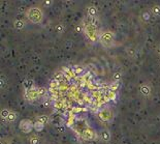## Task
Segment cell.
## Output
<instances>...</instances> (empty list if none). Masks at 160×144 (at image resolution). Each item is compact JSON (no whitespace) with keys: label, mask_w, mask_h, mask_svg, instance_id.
I'll return each instance as SVG.
<instances>
[{"label":"cell","mask_w":160,"mask_h":144,"mask_svg":"<svg viewBox=\"0 0 160 144\" xmlns=\"http://www.w3.org/2000/svg\"><path fill=\"white\" fill-rule=\"evenodd\" d=\"M25 16L28 19L29 22H31L32 24H41L43 21V18H45V14L39 6L29 7L25 12Z\"/></svg>","instance_id":"cell-1"},{"label":"cell","mask_w":160,"mask_h":144,"mask_svg":"<svg viewBox=\"0 0 160 144\" xmlns=\"http://www.w3.org/2000/svg\"><path fill=\"white\" fill-rule=\"evenodd\" d=\"M98 41L104 48H111L115 45L116 35L111 30H102L98 34Z\"/></svg>","instance_id":"cell-2"},{"label":"cell","mask_w":160,"mask_h":144,"mask_svg":"<svg viewBox=\"0 0 160 144\" xmlns=\"http://www.w3.org/2000/svg\"><path fill=\"white\" fill-rule=\"evenodd\" d=\"M83 31L86 34V36L92 41V43H95L96 41H98V34L97 33V29L94 28L91 24H89L88 21H84L83 22Z\"/></svg>","instance_id":"cell-3"},{"label":"cell","mask_w":160,"mask_h":144,"mask_svg":"<svg viewBox=\"0 0 160 144\" xmlns=\"http://www.w3.org/2000/svg\"><path fill=\"white\" fill-rule=\"evenodd\" d=\"M98 117L101 121L109 122L115 117V112L111 107H104L98 111Z\"/></svg>","instance_id":"cell-4"},{"label":"cell","mask_w":160,"mask_h":144,"mask_svg":"<svg viewBox=\"0 0 160 144\" xmlns=\"http://www.w3.org/2000/svg\"><path fill=\"white\" fill-rule=\"evenodd\" d=\"M33 126H34V122H32L30 119H22L19 124V129L25 134H30L34 130Z\"/></svg>","instance_id":"cell-5"},{"label":"cell","mask_w":160,"mask_h":144,"mask_svg":"<svg viewBox=\"0 0 160 144\" xmlns=\"http://www.w3.org/2000/svg\"><path fill=\"white\" fill-rule=\"evenodd\" d=\"M25 99L29 102H35L39 97L38 95V87L32 86L30 89L25 91Z\"/></svg>","instance_id":"cell-6"},{"label":"cell","mask_w":160,"mask_h":144,"mask_svg":"<svg viewBox=\"0 0 160 144\" xmlns=\"http://www.w3.org/2000/svg\"><path fill=\"white\" fill-rule=\"evenodd\" d=\"M99 139L102 142H109L111 139V135L107 129H102L99 132Z\"/></svg>","instance_id":"cell-7"},{"label":"cell","mask_w":160,"mask_h":144,"mask_svg":"<svg viewBox=\"0 0 160 144\" xmlns=\"http://www.w3.org/2000/svg\"><path fill=\"white\" fill-rule=\"evenodd\" d=\"M82 138L85 139V140H93L95 139V133L93 132L92 130L90 129H85L84 131H82V134H81Z\"/></svg>","instance_id":"cell-8"},{"label":"cell","mask_w":160,"mask_h":144,"mask_svg":"<svg viewBox=\"0 0 160 144\" xmlns=\"http://www.w3.org/2000/svg\"><path fill=\"white\" fill-rule=\"evenodd\" d=\"M140 93H142L144 97H148L151 95V92H152V88H151V86L148 84V83H143L142 85H140Z\"/></svg>","instance_id":"cell-9"},{"label":"cell","mask_w":160,"mask_h":144,"mask_svg":"<svg viewBox=\"0 0 160 144\" xmlns=\"http://www.w3.org/2000/svg\"><path fill=\"white\" fill-rule=\"evenodd\" d=\"M87 16L90 18H98V9L96 6L90 5L87 7Z\"/></svg>","instance_id":"cell-10"},{"label":"cell","mask_w":160,"mask_h":144,"mask_svg":"<svg viewBox=\"0 0 160 144\" xmlns=\"http://www.w3.org/2000/svg\"><path fill=\"white\" fill-rule=\"evenodd\" d=\"M25 26H26L25 21L21 20V19H17V20L14 21V27L17 30H22V29L25 28Z\"/></svg>","instance_id":"cell-11"},{"label":"cell","mask_w":160,"mask_h":144,"mask_svg":"<svg viewBox=\"0 0 160 144\" xmlns=\"http://www.w3.org/2000/svg\"><path fill=\"white\" fill-rule=\"evenodd\" d=\"M151 16H152L151 12H149V10H143L142 14H140V19L144 22H149L151 20Z\"/></svg>","instance_id":"cell-12"},{"label":"cell","mask_w":160,"mask_h":144,"mask_svg":"<svg viewBox=\"0 0 160 144\" xmlns=\"http://www.w3.org/2000/svg\"><path fill=\"white\" fill-rule=\"evenodd\" d=\"M87 21L89 22V24H91L92 26H93L94 28H96V29H97L98 27H99V25H100L99 19H98V18H90V17H88Z\"/></svg>","instance_id":"cell-13"},{"label":"cell","mask_w":160,"mask_h":144,"mask_svg":"<svg viewBox=\"0 0 160 144\" xmlns=\"http://www.w3.org/2000/svg\"><path fill=\"white\" fill-rule=\"evenodd\" d=\"M151 14L155 17H160V4H154L151 7Z\"/></svg>","instance_id":"cell-14"},{"label":"cell","mask_w":160,"mask_h":144,"mask_svg":"<svg viewBox=\"0 0 160 144\" xmlns=\"http://www.w3.org/2000/svg\"><path fill=\"white\" fill-rule=\"evenodd\" d=\"M55 31H56L57 34H62L65 31V25L63 23H59L55 26Z\"/></svg>","instance_id":"cell-15"},{"label":"cell","mask_w":160,"mask_h":144,"mask_svg":"<svg viewBox=\"0 0 160 144\" xmlns=\"http://www.w3.org/2000/svg\"><path fill=\"white\" fill-rule=\"evenodd\" d=\"M28 141L29 144H39L41 143V138L37 135H32V136L29 137Z\"/></svg>","instance_id":"cell-16"},{"label":"cell","mask_w":160,"mask_h":144,"mask_svg":"<svg viewBox=\"0 0 160 144\" xmlns=\"http://www.w3.org/2000/svg\"><path fill=\"white\" fill-rule=\"evenodd\" d=\"M33 129H34V131L35 132H41V131L45 129V124H41V122H39V121H35L34 122V126H33Z\"/></svg>","instance_id":"cell-17"},{"label":"cell","mask_w":160,"mask_h":144,"mask_svg":"<svg viewBox=\"0 0 160 144\" xmlns=\"http://www.w3.org/2000/svg\"><path fill=\"white\" fill-rule=\"evenodd\" d=\"M36 121H39L41 122V124H46L48 121H49V116L48 115H45V114H43V115H39L36 117Z\"/></svg>","instance_id":"cell-18"},{"label":"cell","mask_w":160,"mask_h":144,"mask_svg":"<svg viewBox=\"0 0 160 144\" xmlns=\"http://www.w3.org/2000/svg\"><path fill=\"white\" fill-rule=\"evenodd\" d=\"M17 117H18V113L14 111H10L9 115H8V117L6 120H7L8 122H14V121H16Z\"/></svg>","instance_id":"cell-19"},{"label":"cell","mask_w":160,"mask_h":144,"mask_svg":"<svg viewBox=\"0 0 160 144\" xmlns=\"http://www.w3.org/2000/svg\"><path fill=\"white\" fill-rule=\"evenodd\" d=\"M10 111L8 109H6V108H4V109L1 110V113H0V115H1V118L2 119H7L8 115H9Z\"/></svg>","instance_id":"cell-20"},{"label":"cell","mask_w":160,"mask_h":144,"mask_svg":"<svg viewBox=\"0 0 160 144\" xmlns=\"http://www.w3.org/2000/svg\"><path fill=\"white\" fill-rule=\"evenodd\" d=\"M48 93V90H47V88L46 87H43V86H41V87H38V95H39V97H43L46 95Z\"/></svg>","instance_id":"cell-21"},{"label":"cell","mask_w":160,"mask_h":144,"mask_svg":"<svg viewBox=\"0 0 160 144\" xmlns=\"http://www.w3.org/2000/svg\"><path fill=\"white\" fill-rule=\"evenodd\" d=\"M122 79V74L121 73H114L113 75V81L114 82H120Z\"/></svg>","instance_id":"cell-22"},{"label":"cell","mask_w":160,"mask_h":144,"mask_svg":"<svg viewBox=\"0 0 160 144\" xmlns=\"http://www.w3.org/2000/svg\"><path fill=\"white\" fill-rule=\"evenodd\" d=\"M32 81H31V80H26V81H25V82H24V87H25V91H26V90H28V89H30L31 88V87H32V86H34V85H33L32 84Z\"/></svg>","instance_id":"cell-23"},{"label":"cell","mask_w":160,"mask_h":144,"mask_svg":"<svg viewBox=\"0 0 160 144\" xmlns=\"http://www.w3.org/2000/svg\"><path fill=\"white\" fill-rule=\"evenodd\" d=\"M119 86H120V82H114L109 85V89H111V91H114V92H115V91L119 88Z\"/></svg>","instance_id":"cell-24"},{"label":"cell","mask_w":160,"mask_h":144,"mask_svg":"<svg viewBox=\"0 0 160 144\" xmlns=\"http://www.w3.org/2000/svg\"><path fill=\"white\" fill-rule=\"evenodd\" d=\"M43 4L46 6V7H50V6L53 5V1H52V0H49V1H43Z\"/></svg>","instance_id":"cell-25"},{"label":"cell","mask_w":160,"mask_h":144,"mask_svg":"<svg viewBox=\"0 0 160 144\" xmlns=\"http://www.w3.org/2000/svg\"><path fill=\"white\" fill-rule=\"evenodd\" d=\"M82 73H83V68H79V66H77V68H75V74L77 75V76H79V75L82 74Z\"/></svg>","instance_id":"cell-26"},{"label":"cell","mask_w":160,"mask_h":144,"mask_svg":"<svg viewBox=\"0 0 160 144\" xmlns=\"http://www.w3.org/2000/svg\"><path fill=\"white\" fill-rule=\"evenodd\" d=\"M109 100H115L116 95H115V92H114V91H109Z\"/></svg>","instance_id":"cell-27"},{"label":"cell","mask_w":160,"mask_h":144,"mask_svg":"<svg viewBox=\"0 0 160 144\" xmlns=\"http://www.w3.org/2000/svg\"><path fill=\"white\" fill-rule=\"evenodd\" d=\"M55 78H56L57 81H61V80L63 79V75H62V74H58L56 77H55Z\"/></svg>","instance_id":"cell-28"},{"label":"cell","mask_w":160,"mask_h":144,"mask_svg":"<svg viewBox=\"0 0 160 144\" xmlns=\"http://www.w3.org/2000/svg\"><path fill=\"white\" fill-rule=\"evenodd\" d=\"M5 84H6V82H5V80H4V77H2L1 78V88H3Z\"/></svg>","instance_id":"cell-29"},{"label":"cell","mask_w":160,"mask_h":144,"mask_svg":"<svg viewBox=\"0 0 160 144\" xmlns=\"http://www.w3.org/2000/svg\"><path fill=\"white\" fill-rule=\"evenodd\" d=\"M157 52H158V54H159V55H160V48H159V49H158V51H157Z\"/></svg>","instance_id":"cell-30"}]
</instances>
